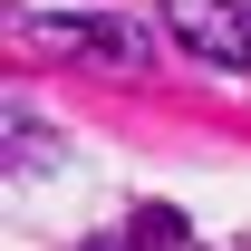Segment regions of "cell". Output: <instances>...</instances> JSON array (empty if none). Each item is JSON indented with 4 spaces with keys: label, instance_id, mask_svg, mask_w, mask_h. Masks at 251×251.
Returning <instances> with one entry per match:
<instances>
[{
    "label": "cell",
    "instance_id": "1",
    "mask_svg": "<svg viewBox=\"0 0 251 251\" xmlns=\"http://www.w3.org/2000/svg\"><path fill=\"white\" fill-rule=\"evenodd\" d=\"M164 20L193 58L213 68H251V0H164Z\"/></svg>",
    "mask_w": 251,
    "mask_h": 251
},
{
    "label": "cell",
    "instance_id": "2",
    "mask_svg": "<svg viewBox=\"0 0 251 251\" xmlns=\"http://www.w3.org/2000/svg\"><path fill=\"white\" fill-rule=\"evenodd\" d=\"M39 39H58V49H97V58H116V68H135V58H145V39H135V29H116V20H97V29H87V20H49Z\"/></svg>",
    "mask_w": 251,
    "mask_h": 251
},
{
    "label": "cell",
    "instance_id": "3",
    "mask_svg": "<svg viewBox=\"0 0 251 251\" xmlns=\"http://www.w3.org/2000/svg\"><path fill=\"white\" fill-rule=\"evenodd\" d=\"M135 242H145V251H184V213H164V203L135 213Z\"/></svg>",
    "mask_w": 251,
    "mask_h": 251
}]
</instances>
